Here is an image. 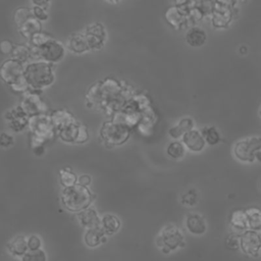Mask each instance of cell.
Masks as SVG:
<instances>
[{
  "instance_id": "obj_1",
  "label": "cell",
  "mask_w": 261,
  "mask_h": 261,
  "mask_svg": "<svg viewBox=\"0 0 261 261\" xmlns=\"http://www.w3.org/2000/svg\"><path fill=\"white\" fill-rule=\"evenodd\" d=\"M24 77L30 87V91L38 93L50 86L54 81L52 64L37 60L24 65Z\"/></svg>"
},
{
  "instance_id": "obj_2",
  "label": "cell",
  "mask_w": 261,
  "mask_h": 261,
  "mask_svg": "<svg viewBox=\"0 0 261 261\" xmlns=\"http://www.w3.org/2000/svg\"><path fill=\"white\" fill-rule=\"evenodd\" d=\"M0 77L15 93H27L30 87L24 77V66L15 59H6L0 66Z\"/></svg>"
},
{
  "instance_id": "obj_3",
  "label": "cell",
  "mask_w": 261,
  "mask_h": 261,
  "mask_svg": "<svg viewBox=\"0 0 261 261\" xmlns=\"http://www.w3.org/2000/svg\"><path fill=\"white\" fill-rule=\"evenodd\" d=\"M93 201V195L88 187L79 184L63 189L61 192V202L64 208L70 212H82L90 207Z\"/></svg>"
},
{
  "instance_id": "obj_4",
  "label": "cell",
  "mask_w": 261,
  "mask_h": 261,
  "mask_svg": "<svg viewBox=\"0 0 261 261\" xmlns=\"http://www.w3.org/2000/svg\"><path fill=\"white\" fill-rule=\"evenodd\" d=\"M129 135L130 128L122 123L112 120L104 122L100 129V137L104 144L108 147L123 144L125 141H127Z\"/></svg>"
},
{
  "instance_id": "obj_5",
  "label": "cell",
  "mask_w": 261,
  "mask_h": 261,
  "mask_svg": "<svg viewBox=\"0 0 261 261\" xmlns=\"http://www.w3.org/2000/svg\"><path fill=\"white\" fill-rule=\"evenodd\" d=\"M156 244L164 254H169L184 246V236L175 225L169 224L160 231Z\"/></svg>"
},
{
  "instance_id": "obj_6",
  "label": "cell",
  "mask_w": 261,
  "mask_h": 261,
  "mask_svg": "<svg viewBox=\"0 0 261 261\" xmlns=\"http://www.w3.org/2000/svg\"><path fill=\"white\" fill-rule=\"evenodd\" d=\"M32 48V57L37 60H42L45 62H48L50 64H53L55 62L60 61L65 53L63 45L58 42L57 40L51 39L46 44L39 48Z\"/></svg>"
},
{
  "instance_id": "obj_7",
  "label": "cell",
  "mask_w": 261,
  "mask_h": 261,
  "mask_svg": "<svg viewBox=\"0 0 261 261\" xmlns=\"http://www.w3.org/2000/svg\"><path fill=\"white\" fill-rule=\"evenodd\" d=\"M29 128L33 136L47 142L54 137L55 128L49 114H41L29 118Z\"/></svg>"
},
{
  "instance_id": "obj_8",
  "label": "cell",
  "mask_w": 261,
  "mask_h": 261,
  "mask_svg": "<svg viewBox=\"0 0 261 261\" xmlns=\"http://www.w3.org/2000/svg\"><path fill=\"white\" fill-rule=\"evenodd\" d=\"M18 107L29 117L47 114V105L36 92H27L21 99Z\"/></svg>"
},
{
  "instance_id": "obj_9",
  "label": "cell",
  "mask_w": 261,
  "mask_h": 261,
  "mask_svg": "<svg viewBox=\"0 0 261 261\" xmlns=\"http://www.w3.org/2000/svg\"><path fill=\"white\" fill-rule=\"evenodd\" d=\"M261 149V138L253 137L238 142L233 152L238 159L244 162H253L255 153Z\"/></svg>"
},
{
  "instance_id": "obj_10",
  "label": "cell",
  "mask_w": 261,
  "mask_h": 261,
  "mask_svg": "<svg viewBox=\"0 0 261 261\" xmlns=\"http://www.w3.org/2000/svg\"><path fill=\"white\" fill-rule=\"evenodd\" d=\"M240 248L244 254L258 257L261 253V234L255 230H245L240 237Z\"/></svg>"
},
{
  "instance_id": "obj_11",
  "label": "cell",
  "mask_w": 261,
  "mask_h": 261,
  "mask_svg": "<svg viewBox=\"0 0 261 261\" xmlns=\"http://www.w3.org/2000/svg\"><path fill=\"white\" fill-rule=\"evenodd\" d=\"M60 139L67 143L82 144L88 141L89 133L87 126L80 124L77 121L58 130Z\"/></svg>"
},
{
  "instance_id": "obj_12",
  "label": "cell",
  "mask_w": 261,
  "mask_h": 261,
  "mask_svg": "<svg viewBox=\"0 0 261 261\" xmlns=\"http://www.w3.org/2000/svg\"><path fill=\"white\" fill-rule=\"evenodd\" d=\"M90 49H99L105 40V30L101 23L90 24L85 33Z\"/></svg>"
},
{
  "instance_id": "obj_13",
  "label": "cell",
  "mask_w": 261,
  "mask_h": 261,
  "mask_svg": "<svg viewBox=\"0 0 261 261\" xmlns=\"http://www.w3.org/2000/svg\"><path fill=\"white\" fill-rule=\"evenodd\" d=\"M5 120L13 132H20L29 126V116L25 115L19 107L11 109L5 113Z\"/></svg>"
},
{
  "instance_id": "obj_14",
  "label": "cell",
  "mask_w": 261,
  "mask_h": 261,
  "mask_svg": "<svg viewBox=\"0 0 261 261\" xmlns=\"http://www.w3.org/2000/svg\"><path fill=\"white\" fill-rule=\"evenodd\" d=\"M50 117H51L52 124H53L55 130H57V132L76 122V120L74 119L72 114L69 111L64 110V109H58V110L53 111L50 114Z\"/></svg>"
},
{
  "instance_id": "obj_15",
  "label": "cell",
  "mask_w": 261,
  "mask_h": 261,
  "mask_svg": "<svg viewBox=\"0 0 261 261\" xmlns=\"http://www.w3.org/2000/svg\"><path fill=\"white\" fill-rule=\"evenodd\" d=\"M217 6L213 8L212 21L215 27H225L231 19V10L225 5V3H216Z\"/></svg>"
},
{
  "instance_id": "obj_16",
  "label": "cell",
  "mask_w": 261,
  "mask_h": 261,
  "mask_svg": "<svg viewBox=\"0 0 261 261\" xmlns=\"http://www.w3.org/2000/svg\"><path fill=\"white\" fill-rule=\"evenodd\" d=\"M182 143L194 152L201 151L205 146V140L199 130L191 129L182 136Z\"/></svg>"
},
{
  "instance_id": "obj_17",
  "label": "cell",
  "mask_w": 261,
  "mask_h": 261,
  "mask_svg": "<svg viewBox=\"0 0 261 261\" xmlns=\"http://www.w3.org/2000/svg\"><path fill=\"white\" fill-rule=\"evenodd\" d=\"M77 218L83 226L87 229L101 226V218L94 208H87L77 214Z\"/></svg>"
},
{
  "instance_id": "obj_18",
  "label": "cell",
  "mask_w": 261,
  "mask_h": 261,
  "mask_svg": "<svg viewBox=\"0 0 261 261\" xmlns=\"http://www.w3.org/2000/svg\"><path fill=\"white\" fill-rule=\"evenodd\" d=\"M186 226L191 233L196 236L203 234L206 231L205 219L201 215L196 213H192L187 216Z\"/></svg>"
},
{
  "instance_id": "obj_19",
  "label": "cell",
  "mask_w": 261,
  "mask_h": 261,
  "mask_svg": "<svg viewBox=\"0 0 261 261\" xmlns=\"http://www.w3.org/2000/svg\"><path fill=\"white\" fill-rule=\"evenodd\" d=\"M105 232L99 227H94V228H89L86 230L85 236H84V241L85 244L90 247V248H95L98 247L100 244L104 243L106 241Z\"/></svg>"
},
{
  "instance_id": "obj_20",
  "label": "cell",
  "mask_w": 261,
  "mask_h": 261,
  "mask_svg": "<svg viewBox=\"0 0 261 261\" xmlns=\"http://www.w3.org/2000/svg\"><path fill=\"white\" fill-rule=\"evenodd\" d=\"M7 250L13 256L22 257L28 251V239L24 236H15L7 244Z\"/></svg>"
},
{
  "instance_id": "obj_21",
  "label": "cell",
  "mask_w": 261,
  "mask_h": 261,
  "mask_svg": "<svg viewBox=\"0 0 261 261\" xmlns=\"http://www.w3.org/2000/svg\"><path fill=\"white\" fill-rule=\"evenodd\" d=\"M207 39L206 33L204 30L194 27L190 29L186 34L187 43L193 47H200L205 44Z\"/></svg>"
},
{
  "instance_id": "obj_22",
  "label": "cell",
  "mask_w": 261,
  "mask_h": 261,
  "mask_svg": "<svg viewBox=\"0 0 261 261\" xmlns=\"http://www.w3.org/2000/svg\"><path fill=\"white\" fill-rule=\"evenodd\" d=\"M18 32L27 39H30L33 35L42 32V24L35 16L28 19L22 25L18 28Z\"/></svg>"
},
{
  "instance_id": "obj_23",
  "label": "cell",
  "mask_w": 261,
  "mask_h": 261,
  "mask_svg": "<svg viewBox=\"0 0 261 261\" xmlns=\"http://www.w3.org/2000/svg\"><path fill=\"white\" fill-rule=\"evenodd\" d=\"M68 48L74 53H83L90 50L85 34H74L68 41Z\"/></svg>"
},
{
  "instance_id": "obj_24",
  "label": "cell",
  "mask_w": 261,
  "mask_h": 261,
  "mask_svg": "<svg viewBox=\"0 0 261 261\" xmlns=\"http://www.w3.org/2000/svg\"><path fill=\"white\" fill-rule=\"evenodd\" d=\"M120 227V220L113 214H105L101 218V228L105 234H113Z\"/></svg>"
},
{
  "instance_id": "obj_25",
  "label": "cell",
  "mask_w": 261,
  "mask_h": 261,
  "mask_svg": "<svg viewBox=\"0 0 261 261\" xmlns=\"http://www.w3.org/2000/svg\"><path fill=\"white\" fill-rule=\"evenodd\" d=\"M11 58L15 59L21 63L29 61L30 59H33L32 57V48L27 45L22 44H17L14 45L12 53H11Z\"/></svg>"
},
{
  "instance_id": "obj_26",
  "label": "cell",
  "mask_w": 261,
  "mask_h": 261,
  "mask_svg": "<svg viewBox=\"0 0 261 261\" xmlns=\"http://www.w3.org/2000/svg\"><path fill=\"white\" fill-rule=\"evenodd\" d=\"M193 124H194V122L190 117H185V118L180 119L176 125H174L173 127H171L169 129V135L175 139L180 136H184L186 133H188L192 129Z\"/></svg>"
},
{
  "instance_id": "obj_27",
  "label": "cell",
  "mask_w": 261,
  "mask_h": 261,
  "mask_svg": "<svg viewBox=\"0 0 261 261\" xmlns=\"http://www.w3.org/2000/svg\"><path fill=\"white\" fill-rule=\"evenodd\" d=\"M229 222L232 227L239 229V230H247L248 228V220L246 211L242 210H236L230 214Z\"/></svg>"
},
{
  "instance_id": "obj_28",
  "label": "cell",
  "mask_w": 261,
  "mask_h": 261,
  "mask_svg": "<svg viewBox=\"0 0 261 261\" xmlns=\"http://www.w3.org/2000/svg\"><path fill=\"white\" fill-rule=\"evenodd\" d=\"M248 227L251 230H261V210L257 208H251L246 210Z\"/></svg>"
},
{
  "instance_id": "obj_29",
  "label": "cell",
  "mask_w": 261,
  "mask_h": 261,
  "mask_svg": "<svg viewBox=\"0 0 261 261\" xmlns=\"http://www.w3.org/2000/svg\"><path fill=\"white\" fill-rule=\"evenodd\" d=\"M60 176V184L63 187V189L70 188L77 184V177L76 175L71 171L70 168H63L59 171Z\"/></svg>"
},
{
  "instance_id": "obj_30",
  "label": "cell",
  "mask_w": 261,
  "mask_h": 261,
  "mask_svg": "<svg viewBox=\"0 0 261 261\" xmlns=\"http://www.w3.org/2000/svg\"><path fill=\"white\" fill-rule=\"evenodd\" d=\"M33 16L34 14H33L32 8H28V7H18L15 9L13 13V19L18 28Z\"/></svg>"
},
{
  "instance_id": "obj_31",
  "label": "cell",
  "mask_w": 261,
  "mask_h": 261,
  "mask_svg": "<svg viewBox=\"0 0 261 261\" xmlns=\"http://www.w3.org/2000/svg\"><path fill=\"white\" fill-rule=\"evenodd\" d=\"M51 39H53L52 36H50L49 34L47 33H44V32H40V33H37L35 35H33L29 41H30V47H33V48H39L41 46H43L44 44H46L48 41H50Z\"/></svg>"
},
{
  "instance_id": "obj_32",
  "label": "cell",
  "mask_w": 261,
  "mask_h": 261,
  "mask_svg": "<svg viewBox=\"0 0 261 261\" xmlns=\"http://www.w3.org/2000/svg\"><path fill=\"white\" fill-rule=\"evenodd\" d=\"M204 140L210 144V145H215L219 142L220 140V136L217 132V129L214 126H208V127H204L201 132Z\"/></svg>"
},
{
  "instance_id": "obj_33",
  "label": "cell",
  "mask_w": 261,
  "mask_h": 261,
  "mask_svg": "<svg viewBox=\"0 0 261 261\" xmlns=\"http://www.w3.org/2000/svg\"><path fill=\"white\" fill-rule=\"evenodd\" d=\"M166 152H167V154L171 158L178 159V158H181L184 156V154H185V147H184L182 143L174 141V142L169 143V145L167 146Z\"/></svg>"
},
{
  "instance_id": "obj_34",
  "label": "cell",
  "mask_w": 261,
  "mask_h": 261,
  "mask_svg": "<svg viewBox=\"0 0 261 261\" xmlns=\"http://www.w3.org/2000/svg\"><path fill=\"white\" fill-rule=\"evenodd\" d=\"M46 254L43 250L37 251H28L22 257L21 261H46Z\"/></svg>"
},
{
  "instance_id": "obj_35",
  "label": "cell",
  "mask_w": 261,
  "mask_h": 261,
  "mask_svg": "<svg viewBox=\"0 0 261 261\" xmlns=\"http://www.w3.org/2000/svg\"><path fill=\"white\" fill-rule=\"evenodd\" d=\"M240 237L241 234L239 236L236 233H230L225 240L226 247L230 250H238L240 248Z\"/></svg>"
},
{
  "instance_id": "obj_36",
  "label": "cell",
  "mask_w": 261,
  "mask_h": 261,
  "mask_svg": "<svg viewBox=\"0 0 261 261\" xmlns=\"http://www.w3.org/2000/svg\"><path fill=\"white\" fill-rule=\"evenodd\" d=\"M33 10V14L34 16L39 19L40 21L42 20H46L48 18V12H47V8L45 7H41V6H37L34 5V7L32 8Z\"/></svg>"
},
{
  "instance_id": "obj_37",
  "label": "cell",
  "mask_w": 261,
  "mask_h": 261,
  "mask_svg": "<svg viewBox=\"0 0 261 261\" xmlns=\"http://www.w3.org/2000/svg\"><path fill=\"white\" fill-rule=\"evenodd\" d=\"M42 246L41 239L38 236H31L28 239V249L29 251H37L40 250Z\"/></svg>"
},
{
  "instance_id": "obj_38",
  "label": "cell",
  "mask_w": 261,
  "mask_h": 261,
  "mask_svg": "<svg viewBox=\"0 0 261 261\" xmlns=\"http://www.w3.org/2000/svg\"><path fill=\"white\" fill-rule=\"evenodd\" d=\"M13 137L8 133H1L0 134V147L7 148L13 144Z\"/></svg>"
},
{
  "instance_id": "obj_39",
  "label": "cell",
  "mask_w": 261,
  "mask_h": 261,
  "mask_svg": "<svg viewBox=\"0 0 261 261\" xmlns=\"http://www.w3.org/2000/svg\"><path fill=\"white\" fill-rule=\"evenodd\" d=\"M14 45L9 40H3L0 42V51L3 54H11Z\"/></svg>"
},
{
  "instance_id": "obj_40",
  "label": "cell",
  "mask_w": 261,
  "mask_h": 261,
  "mask_svg": "<svg viewBox=\"0 0 261 261\" xmlns=\"http://www.w3.org/2000/svg\"><path fill=\"white\" fill-rule=\"evenodd\" d=\"M92 181V178L90 175L88 174H82L79 178H77V184L83 186V187H88Z\"/></svg>"
},
{
  "instance_id": "obj_41",
  "label": "cell",
  "mask_w": 261,
  "mask_h": 261,
  "mask_svg": "<svg viewBox=\"0 0 261 261\" xmlns=\"http://www.w3.org/2000/svg\"><path fill=\"white\" fill-rule=\"evenodd\" d=\"M33 151H34V153H35L37 156H41V155L44 154L45 148H44V146H38V147L33 148Z\"/></svg>"
},
{
  "instance_id": "obj_42",
  "label": "cell",
  "mask_w": 261,
  "mask_h": 261,
  "mask_svg": "<svg viewBox=\"0 0 261 261\" xmlns=\"http://www.w3.org/2000/svg\"><path fill=\"white\" fill-rule=\"evenodd\" d=\"M33 4L37 5V6H41V7L47 8V5L49 4V2L48 1H34Z\"/></svg>"
},
{
  "instance_id": "obj_43",
  "label": "cell",
  "mask_w": 261,
  "mask_h": 261,
  "mask_svg": "<svg viewBox=\"0 0 261 261\" xmlns=\"http://www.w3.org/2000/svg\"><path fill=\"white\" fill-rule=\"evenodd\" d=\"M255 158H257L258 161H261V151H257L255 153Z\"/></svg>"
}]
</instances>
